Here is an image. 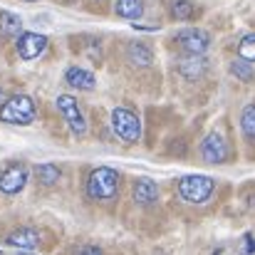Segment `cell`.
Returning a JSON list of instances; mask_svg holds the SVG:
<instances>
[{
	"instance_id": "obj_22",
	"label": "cell",
	"mask_w": 255,
	"mask_h": 255,
	"mask_svg": "<svg viewBox=\"0 0 255 255\" xmlns=\"http://www.w3.org/2000/svg\"><path fill=\"white\" fill-rule=\"evenodd\" d=\"M255 253V241H253V236L248 233L246 236V255H253Z\"/></svg>"
},
{
	"instance_id": "obj_5",
	"label": "cell",
	"mask_w": 255,
	"mask_h": 255,
	"mask_svg": "<svg viewBox=\"0 0 255 255\" xmlns=\"http://www.w3.org/2000/svg\"><path fill=\"white\" fill-rule=\"evenodd\" d=\"M173 40L186 55H203L211 47V35L201 27H186V30L176 32Z\"/></svg>"
},
{
	"instance_id": "obj_16",
	"label": "cell",
	"mask_w": 255,
	"mask_h": 255,
	"mask_svg": "<svg viewBox=\"0 0 255 255\" xmlns=\"http://www.w3.org/2000/svg\"><path fill=\"white\" fill-rule=\"evenodd\" d=\"M129 60H131L136 67H149V65L154 62V52H151V47L144 45V42H131V47H129Z\"/></svg>"
},
{
	"instance_id": "obj_9",
	"label": "cell",
	"mask_w": 255,
	"mask_h": 255,
	"mask_svg": "<svg viewBox=\"0 0 255 255\" xmlns=\"http://www.w3.org/2000/svg\"><path fill=\"white\" fill-rule=\"evenodd\" d=\"M45 47H47V37L40 35V32H22V35L17 37V42H15V50H17V55H20L22 60H35V57H40V55L45 52Z\"/></svg>"
},
{
	"instance_id": "obj_13",
	"label": "cell",
	"mask_w": 255,
	"mask_h": 255,
	"mask_svg": "<svg viewBox=\"0 0 255 255\" xmlns=\"http://www.w3.org/2000/svg\"><path fill=\"white\" fill-rule=\"evenodd\" d=\"M65 80H67V85L75 87V89H94V75L89 72V70H82V67H70L67 72H65Z\"/></svg>"
},
{
	"instance_id": "obj_18",
	"label": "cell",
	"mask_w": 255,
	"mask_h": 255,
	"mask_svg": "<svg viewBox=\"0 0 255 255\" xmlns=\"http://www.w3.org/2000/svg\"><path fill=\"white\" fill-rule=\"evenodd\" d=\"M35 176H37V181L42 186H52V183L60 181L62 171H60V166H55V164H40V166H35Z\"/></svg>"
},
{
	"instance_id": "obj_3",
	"label": "cell",
	"mask_w": 255,
	"mask_h": 255,
	"mask_svg": "<svg viewBox=\"0 0 255 255\" xmlns=\"http://www.w3.org/2000/svg\"><path fill=\"white\" fill-rule=\"evenodd\" d=\"M213 188H216V181L208 178V176H183L178 181V196L186 201V203H206L211 196H213Z\"/></svg>"
},
{
	"instance_id": "obj_20",
	"label": "cell",
	"mask_w": 255,
	"mask_h": 255,
	"mask_svg": "<svg viewBox=\"0 0 255 255\" xmlns=\"http://www.w3.org/2000/svg\"><path fill=\"white\" fill-rule=\"evenodd\" d=\"M238 57L255 62V32H248L241 42H238Z\"/></svg>"
},
{
	"instance_id": "obj_8",
	"label": "cell",
	"mask_w": 255,
	"mask_h": 255,
	"mask_svg": "<svg viewBox=\"0 0 255 255\" xmlns=\"http://www.w3.org/2000/svg\"><path fill=\"white\" fill-rule=\"evenodd\" d=\"M201 156L208 164H223L228 159V141L223 134L211 131L203 141H201Z\"/></svg>"
},
{
	"instance_id": "obj_7",
	"label": "cell",
	"mask_w": 255,
	"mask_h": 255,
	"mask_svg": "<svg viewBox=\"0 0 255 255\" xmlns=\"http://www.w3.org/2000/svg\"><path fill=\"white\" fill-rule=\"evenodd\" d=\"M57 109L62 112V117H65V122L70 124V129H72L77 136H85L87 122H85V114H82L80 104H77V99L70 97V94H60V97H57Z\"/></svg>"
},
{
	"instance_id": "obj_6",
	"label": "cell",
	"mask_w": 255,
	"mask_h": 255,
	"mask_svg": "<svg viewBox=\"0 0 255 255\" xmlns=\"http://www.w3.org/2000/svg\"><path fill=\"white\" fill-rule=\"evenodd\" d=\"M27 178H30V171H27L25 164H17L15 161V164L5 166V169L0 171V193H5V196L20 193L25 188Z\"/></svg>"
},
{
	"instance_id": "obj_17",
	"label": "cell",
	"mask_w": 255,
	"mask_h": 255,
	"mask_svg": "<svg viewBox=\"0 0 255 255\" xmlns=\"http://www.w3.org/2000/svg\"><path fill=\"white\" fill-rule=\"evenodd\" d=\"M169 10H171V17H173V20H183V22L196 15V7H193L191 0H171Z\"/></svg>"
},
{
	"instance_id": "obj_4",
	"label": "cell",
	"mask_w": 255,
	"mask_h": 255,
	"mask_svg": "<svg viewBox=\"0 0 255 255\" xmlns=\"http://www.w3.org/2000/svg\"><path fill=\"white\" fill-rule=\"evenodd\" d=\"M112 129L124 144H134L141 136V122L129 107H117L112 112Z\"/></svg>"
},
{
	"instance_id": "obj_1",
	"label": "cell",
	"mask_w": 255,
	"mask_h": 255,
	"mask_svg": "<svg viewBox=\"0 0 255 255\" xmlns=\"http://www.w3.org/2000/svg\"><path fill=\"white\" fill-rule=\"evenodd\" d=\"M32 119H35V102L27 94H12L0 107V122H5V124L27 127V124H32Z\"/></svg>"
},
{
	"instance_id": "obj_15",
	"label": "cell",
	"mask_w": 255,
	"mask_h": 255,
	"mask_svg": "<svg viewBox=\"0 0 255 255\" xmlns=\"http://www.w3.org/2000/svg\"><path fill=\"white\" fill-rule=\"evenodd\" d=\"M114 10L119 17H127V20H139L144 15V2L141 0H117L114 2Z\"/></svg>"
},
{
	"instance_id": "obj_24",
	"label": "cell",
	"mask_w": 255,
	"mask_h": 255,
	"mask_svg": "<svg viewBox=\"0 0 255 255\" xmlns=\"http://www.w3.org/2000/svg\"><path fill=\"white\" fill-rule=\"evenodd\" d=\"M0 99H2V89H0Z\"/></svg>"
},
{
	"instance_id": "obj_14",
	"label": "cell",
	"mask_w": 255,
	"mask_h": 255,
	"mask_svg": "<svg viewBox=\"0 0 255 255\" xmlns=\"http://www.w3.org/2000/svg\"><path fill=\"white\" fill-rule=\"evenodd\" d=\"M0 35L2 37H20L22 35V20L15 12H0Z\"/></svg>"
},
{
	"instance_id": "obj_11",
	"label": "cell",
	"mask_w": 255,
	"mask_h": 255,
	"mask_svg": "<svg viewBox=\"0 0 255 255\" xmlns=\"http://www.w3.org/2000/svg\"><path fill=\"white\" fill-rule=\"evenodd\" d=\"M131 193H134V201H136L139 206H151V203H156V198H159V186H156L151 178H136Z\"/></svg>"
},
{
	"instance_id": "obj_19",
	"label": "cell",
	"mask_w": 255,
	"mask_h": 255,
	"mask_svg": "<svg viewBox=\"0 0 255 255\" xmlns=\"http://www.w3.org/2000/svg\"><path fill=\"white\" fill-rule=\"evenodd\" d=\"M231 72H233V77H238L241 82H253L255 77V70L253 65L248 62V60H236V62H231Z\"/></svg>"
},
{
	"instance_id": "obj_21",
	"label": "cell",
	"mask_w": 255,
	"mask_h": 255,
	"mask_svg": "<svg viewBox=\"0 0 255 255\" xmlns=\"http://www.w3.org/2000/svg\"><path fill=\"white\" fill-rule=\"evenodd\" d=\"M241 129H243L246 136L255 139V104H248L243 109V114H241Z\"/></svg>"
},
{
	"instance_id": "obj_2",
	"label": "cell",
	"mask_w": 255,
	"mask_h": 255,
	"mask_svg": "<svg viewBox=\"0 0 255 255\" xmlns=\"http://www.w3.org/2000/svg\"><path fill=\"white\" fill-rule=\"evenodd\" d=\"M119 191V171L109 169V166H102V169H94L89 173V181H87V193L89 198L94 201H109L114 198Z\"/></svg>"
},
{
	"instance_id": "obj_10",
	"label": "cell",
	"mask_w": 255,
	"mask_h": 255,
	"mask_svg": "<svg viewBox=\"0 0 255 255\" xmlns=\"http://www.w3.org/2000/svg\"><path fill=\"white\" fill-rule=\"evenodd\" d=\"M5 243L12 246V248L35 251V248L40 246V233H37L35 228H17V231H12V233L5 238Z\"/></svg>"
},
{
	"instance_id": "obj_23",
	"label": "cell",
	"mask_w": 255,
	"mask_h": 255,
	"mask_svg": "<svg viewBox=\"0 0 255 255\" xmlns=\"http://www.w3.org/2000/svg\"><path fill=\"white\" fill-rule=\"evenodd\" d=\"M80 255H104V253H102L97 246H85V248L80 251Z\"/></svg>"
},
{
	"instance_id": "obj_12",
	"label": "cell",
	"mask_w": 255,
	"mask_h": 255,
	"mask_svg": "<svg viewBox=\"0 0 255 255\" xmlns=\"http://www.w3.org/2000/svg\"><path fill=\"white\" fill-rule=\"evenodd\" d=\"M206 60H203V55H188V60H181V65H178V72L186 77V80H198L203 72H206Z\"/></svg>"
}]
</instances>
